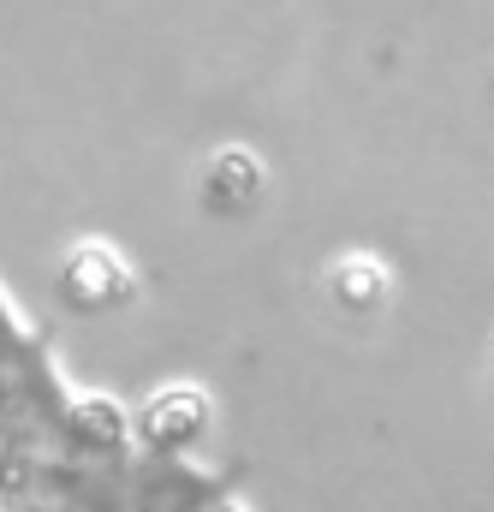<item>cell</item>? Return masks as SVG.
<instances>
[{"label":"cell","instance_id":"1","mask_svg":"<svg viewBox=\"0 0 494 512\" xmlns=\"http://www.w3.org/2000/svg\"><path fill=\"white\" fill-rule=\"evenodd\" d=\"M137 292V274L125 268V256L114 245H72L60 256V298L78 316H102V310H125Z\"/></svg>","mask_w":494,"mask_h":512},{"label":"cell","instance_id":"2","mask_svg":"<svg viewBox=\"0 0 494 512\" xmlns=\"http://www.w3.org/2000/svg\"><path fill=\"white\" fill-rule=\"evenodd\" d=\"M262 191H268V173H262V161L250 149H215L203 161V173H197V203L209 215H221V221L250 215L262 203Z\"/></svg>","mask_w":494,"mask_h":512},{"label":"cell","instance_id":"3","mask_svg":"<svg viewBox=\"0 0 494 512\" xmlns=\"http://www.w3.org/2000/svg\"><path fill=\"white\" fill-rule=\"evenodd\" d=\"M387 298H393V280H387V268L370 262V256H346V262L328 268V304H334L340 316L370 322V316L387 310Z\"/></svg>","mask_w":494,"mask_h":512},{"label":"cell","instance_id":"4","mask_svg":"<svg viewBox=\"0 0 494 512\" xmlns=\"http://www.w3.org/2000/svg\"><path fill=\"white\" fill-rule=\"evenodd\" d=\"M203 423H209V405H203V393H191V387H173V393H161V399L149 405V435H155V441H197Z\"/></svg>","mask_w":494,"mask_h":512},{"label":"cell","instance_id":"5","mask_svg":"<svg viewBox=\"0 0 494 512\" xmlns=\"http://www.w3.org/2000/svg\"><path fill=\"white\" fill-rule=\"evenodd\" d=\"M489 387H494V358H489Z\"/></svg>","mask_w":494,"mask_h":512}]
</instances>
